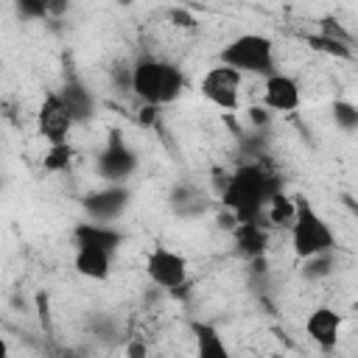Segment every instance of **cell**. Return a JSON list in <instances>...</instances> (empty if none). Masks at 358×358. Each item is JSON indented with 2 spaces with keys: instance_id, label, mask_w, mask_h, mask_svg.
<instances>
[{
  "instance_id": "6da1fadb",
  "label": "cell",
  "mask_w": 358,
  "mask_h": 358,
  "mask_svg": "<svg viewBox=\"0 0 358 358\" xmlns=\"http://www.w3.org/2000/svg\"><path fill=\"white\" fill-rule=\"evenodd\" d=\"M274 176L263 165H241L232 176H227V185L221 187V201L235 213L238 221H260L268 199L277 193Z\"/></svg>"
},
{
  "instance_id": "7a4b0ae2",
  "label": "cell",
  "mask_w": 358,
  "mask_h": 358,
  "mask_svg": "<svg viewBox=\"0 0 358 358\" xmlns=\"http://www.w3.org/2000/svg\"><path fill=\"white\" fill-rule=\"evenodd\" d=\"M129 87L134 90V95L143 103L165 106V103H173L182 95L185 76L171 62H162V59H154V56H143L129 70Z\"/></svg>"
},
{
  "instance_id": "3957f363",
  "label": "cell",
  "mask_w": 358,
  "mask_h": 358,
  "mask_svg": "<svg viewBox=\"0 0 358 358\" xmlns=\"http://www.w3.org/2000/svg\"><path fill=\"white\" fill-rule=\"evenodd\" d=\"M291 246H294V255L299 260L333 252V246H336L333 229L310 207V201L305 196H296V215H294V224H291Z\"/></svg>"
},
{
  "instance_id": "277c9868",
  "label": "cell",
  "mask_w": 358,
  "mask_h": 358,
  "mask_svg": "<svg viewBox=\"0 0 358 358\" xmlns=\"http://www.w3.org/2000/svg\"><path fill=\"white\" fill-rule=\"evenodd\" d=\"M221 62L255 76H271L274 73V45L271 39L260 34H241L221 50Z\"/></svg>"
},
{
  "instance_id": "5b68a950",
  "label": "cell",
  "mask_w": 358,
  "mask_h": 358,
  "mask_svg": "<svg viewBox=\"0 0 358 358\" xmlns=\"http://www.w3.org/2000/svg\"><path fill=\"white\" fill-rule=\"evenodd\" d=\"M241 76H243L241 70H235V67L221 62L218 67H210L204 73L201 95L213 106H218L224 112H232V109H238V101H241Z\"/></svg>"
},
{
  "instance_id": "8992f818",
  "label": "cell",
  "mask_w": 358,
  "mask_h": 358,
  "mask_svg": "<svg viewBox=\"0 0 358 358\" xmlns=\"http://www.w3.org/2000/svg\"><path fill=\"white\" fill-rule=\"evenodd\" d=\"M36 126H39V134L53 145V143H67V134L70 129L76 126L70 109L64 106L62 95L59 92H48L42 106H39V115H36Z\"/></svg>"
},
{
  "instance_id": "52a82bcc",
  "label": "cell",
  "mask_w": 358,
  "mask_h": 358,
  "mask_svg": "<svg viewBox=\"0 0 358 358\" xmlns=\"http://www.w3.org/2000/svg\"><path fill=\"white\" fill-rule=\"evenodd\" d=\"M145 274L159 288H182L187 280V260L171 249H154L145 260Z\"/></svg>"
},
{
  "instance_id": "ba28073f",
  "label": "cell",
  "mask_w": 358,
  "mask_h": 358,
  "mask_svg": "<svg viewBox=\"0 0 358 358\" xmlns=\"http://www.w3.org/2000/svg\"><path fill=\"white\" fill-rule=\"evenodd\" d=\"M134 168H137L134 151L115 131V137H109V145L98 154V173L103 179H109V182H123L126 176L134 173Z\"/></svg>"
},
{
  "instance_id": "9c48e42d",
  "label": "cell",
  "mask_w": 358,
  "mask_h": 358,
  "mask_svg": "<svg viewBox=\"0 0 358 358\" xmlns=\"http://www.w3.org/2000/svg\"><path fill=\"white\" fill-rule=\"evenodd\" d=\"M126 207H129V187H123L120 182H109L106 187L84 199V210L90 213L92 221H115Z\"/></svg>"
},
{
  "instance_id": "30bf717a",
  "label": "cell",
  "mask_w": 358,
  "mask_h": 358,
  "mask_svg": "<svg viewBox=\"0 0 358 358\" xmlns=\"http://www.w3.org/2000/svg\"><path fill=\"white\" fill-rule=\"evenodd\" d=\"M263 103L274 112H294L299 106V84L282 73L266 76L263 84Z\"/></svg>"
},
{
  "instance_id": "8fae6325",
  "label": "cell",
  "mask_w": 358,
  "mask_h": 358,
  "mask_svg": "<svg viewBox=\"0 0 358 358\" xmlns=\"http://www.w3.org/2000/svg\"><path fill=\"white\" fill-rule=\"evenodd\" d=\"M338 330H341V316H338L333 308H324V305L316 308V310L308 316V322H305V333H308L322 350L336 347Z\"/></svg>"
},
{
  "instance_id": "7c38bea8",
  "label": "cell",
  "mask_w": 358,
  "mask_h": 358,
  "mask_svg": "<svg viewBox=\"0 0 358 358\" xmlns=\"http://www.w3.org/2000/svg\"><path fill=\"white\" fill-rule=\"evenodd\" d=\"M73 241H76V246H95V249H103L112 255L123 243V232L115 227H106L101 221H92V224H78L73 232Z\"/></svg>"
},
{
  "instance_id": "4fadbf2b",
  "label": "cell",
  "mask_w": 358,
  "mask_h": 358,
  "mask_svg": "<svg viewBox=\"0 0 358 358\" xmlns=\"http://www.w3.org/2000/svg\"><path fill=\"white\" fill-rule=\"evenodd\" d=\"M59 95H62V101H64V106L70 109V115H73L76 123H84V120L92 117V112H95V98H92V92H90L78 78H67L64 87L59 90Z\"/></svg>"
},
{
  "instance_id": "5bb4252c",
  "label": "cell",
  "mask_w": 358,
  "mask_h": 358,
  "mask_svg": "<svg viewBox=\"0 0 358 358\" xmlns=\"http://www.w3.org/2000/svg\"><path fill=\"white\" fill-rule=\"evenodd\" d=\"M73 266L87 280H106L109 277V252L95 246H76Z\"/></svg>"
},
{
  "instance_id": "9a60e30c",
  "label": "cell",
  "mask_w": 358,
  "mask_h": 358,
  "mask_svg": "<svg viewBox=\"0 0 358 358\" xmlns=\"http://www.w3.org/2000/svg\"><path fill=\"white\" fill-rule=\"evenodd\" d=\"M235 243L241 246V252L246 257H260L266 243H268V238H266V229L260 227V221H238Z\"/></svg>"
},
{
  "instance_id": "2e32d148",
  "label": "cell",
  "mask_w": 358,
  "mask_h": 358,
  "mask_svg": "<svg viewBox=\"0 0 358 358\" xmlns=\"http://www.w3.org/2000/svg\"><path fill=\"white\" fill-rule=\"evenodd\" d=\"M193 336H196V350L201 358H227V344L218 336V330L207 322H193Z\"/></svg>"
},
{
  "instance_id": "e0dca14e",
  "label": "cell",
  "mask_w": 358,
  "mask_h": 358,
  "mask_svg": "<svg viewBox=\"0 0 358 358\" xmlns=\"http://www.w3.org/2000/svg\"><path fill=\"white\" fill-rule=\"evenodd\" d=\"M171 204H173V210L179 213V215H199V213H204V193L196 187V185H176L173 187V193H171Z\"/></svg>"
},
{
  "instance_id": "ac0fdd59",
  "label": "cell",
  "mask_w": 358,
  "mask_h": 358,
  "mask_svg": "<svg viewBox=\"0 0 358 358\" xmlns=\"http://www.w3.org/2000/svg\"><path fill=\"white\" fill-rule=\"evenodd\" d=\"M266 210H268V221H271V224H280V227H288V229H291L294 215H296V199L291 201V199H285V196L277 190V193L268 199Z\"/></svg>"
},
{
  "instance_id": "d6986e66",
  "label": "cell",
  "mask_w": 358,
  "mask_h": 358,
  "mask_svg": "<svg viewBox=\"0 0 358 358\" xmlns=\"http://www.w3.org/2000/svg\"><path fill=\"white\" fill-rule=\"evenodd\" d=\"M14 6H17V11H20L22 17H28V20H42V17L56 14V11L64 8L62 0H14Z\"/></svg>"
},
{
  "instance_id": "ffe728a7",
  "label": "cell",
  "mask_w": 358,
  "mask_h": 358,
  "mask_svg": "<svg viewBox=\"0 0 358 358\" xmlns=\"http://www.w3.org/2000/svg\"><path fill=\"white\" fill-rule=\"evenodd\" d=\"M70 162H73V145L70 143H53L45 154V171H50V173L67 171Z\"/></svg>"
},
{
  "instance_id": "44dd1931",
  "label": "cell",
  "mask_w": 358,
  "mask_h": 358,
  "mask_svg": "<svg viewBox=\"0 0 358 358\" xmlns=\"http://www.w3.org/2000/svg\"><path fill=\"white\" fill-rule=\"evenodd\" d=\"M333 120L338 129L344 131H355L358 129V106L350 101H336L333 103Z\"/></svg>"
},
{
  "instance_id": "7402d4cb",
  "label": "cell",
  "mask_w": 358,
  "mask_h": 358,
  "mask_svg": "<svg viewBox=\"0 0 358 358\" xmlns=\"http://www.w3.org/2000/svg\"><path fill=\"white\" fill-rule=\"evenodd\" d=\"M310 45L316 50H324V53H333V56H344V59L350 56L347 45L341 39H336V36H310Z\"/></svg>"
},
{
  "instance_id": "603a6c76",
  "label": "cell",
  "mask_w": 358,
  "mask_h": 358,
  "mask_svg": "<svg viewBox=\"0 0 358 358\" xmlns=\"http://www.w3.org/2000/svg\"><path fill=\"white\" fill-rule=\"evenodd\" d=\"M330 263H333V252H324V255H313L305 260V274L308 277H324L330 271Z\"/></svg>"
},
{
  "instance_id": "cb8c5ba5",
  "label": "cell",
  "mask_w": 358,
  "mask_h": 358,
  "mask_svg": "<svg viewBox=\"0 0 358 358\" xmlns=\"http://www.w3.org/2000/svg\"><path fill=\"white\" fill-rule=\"evenodd\" d=\"M173 20H176V25H193V20L185 11H173Z\"/></svg>"
},
{
  "instance_id": "d4e9b609",
  "label": "cell",
  "mask_w": 358,
  "mask_h": 358,
  "mask_svg": "<svg viewBox=\"0 0 358 358\" xmlns=\"http://www.w3.org/2000/svg\"><path fill=\"white\" fill-rule=\"evenodd\" d=\"M252 117H255L257 123H263V120H266V115H263V109H252Z\"/></svg>"
},
{
  "instance_id": "484cf974",
  "label": "cell",
  "mask_w": 358,
  "mask_h": 358,
  "mask_svg": "<svg viewBox=\"0 0 358 358\" xmlns=\"http://www.w3.org/2000/svg\"><path fill=\"white\" fill-rule=\"evenodd\" d=\"M129 352H131V355H143V352H145V350H143V347H140V344H131V347H129Z\"/></svg>"
},
{
  "instance_id": "4316f807",
  "label": "cell",
  "mask_w": 358,
  "mask_h": 358,
  "mask_svg": "<svg viewBox=\"0 0 358 358\" xmlns=\"http://www.w3.org/2000/svg\"><path fill=\"white\" fill-rule=\"evenodd\" d=\"M352 310H355V313H358V302H355V305H352Z\"/></svg>"
}]
</instances>
